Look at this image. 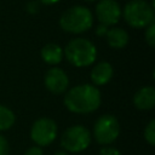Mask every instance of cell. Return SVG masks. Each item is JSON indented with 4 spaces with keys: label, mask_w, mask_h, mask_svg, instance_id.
I'll use <instances>...</instances> for the list:
<instances>
[{
    "label": "cell",
    "mask_w": 155,
    "mask_h": 155,
    "mask_svg": "<svg viewBox=\"0 0 155 155\" xmlns=\"http://www.w3.org/2000/svg\"><path fill=\"white\" fill-rule=\"evenodd\" d=\"M99 155H122V154L117 149H115V148H108V147H105V148H102L101 149Z\"/></svg>",
    "instance_id": "ac0fdd59"
},
{
    "label": "cell",
    "mask_w": 155,
    "mask_h": 155,
    "mask_svg": "<svg viewBox=\"0 0 155 155\" xmlns=\"http://www.w3.org/2000/svg\"><path fill=\"white\" fill-rule=\"evenodd\" d=\"M144 138L150 144H155V120H150L149 124L144 128Z\"/></svg>",
    "instance_id": "9a60e30c"
},
{
    "label": "cell",
    "mask_w": 155,
    "mask_h": 155,
    "mask_svg": "<svg viewBox=\"0 0 155 155\" xmlns=\"http://www.w3.org/2000/svg\"><path fill=\"white\" fill-rule=\"evenodd\" d=\"M101 92L94 85L82 84L70 88L64 96V105L75 114H88L101 105Z\"/></svg>",
    "instance_id": "6da1fadb"
},
{
    "label": "cell",
    "mask_w": 155,
    "mask_h": 155,
    "mask_svg": "<svg viewBox=\"0 0 155 155\" xmlns=\"http://www.w3.org/2000/svg\"><path fill=\"white\" fill-rule=\"evenodd\" d=\"M113 74H114V69L110 63L99 62L91 70V81L93 82L94 86H103L111 80Z\"/></svg>",
    "instance_id": "8fae6325"
},
{
    "label": "cell",
    "mask_w": 155,
    "mask_h": 155,
    "mask_svg": "<svg viewBox=\"0 0 155 155\" xmlns=\"http://www.w3.org/2000/svg\"><path fill=\"white\" fill-rule=\"evenodd\" d=\"M57 137V124L50 117H40L34 121L30 138L38 147L50 145Z\"/></svg>",
    "instance_id": "52a82bcc"
},
{
    "label": "cell",
    "mask_w": 155,
    "mask_h": 155,
    "mask_svg": "<svg viewBox=\"0 0 155 155\" xmlns=\"http://www.w3.org/2000/svg\"><path fill=\"white\" fill-rule=\"evenodd\" d=\"M15 121H16V116L13 111L10 108L0 104V131H5L12 127Z\"/></svg>",
    "instance_id": "5bb4252c"
},
{
    "label": "cell",
    "mask_w": 155,
    "mask_h": 155,
    "mask_svg": "<svg viewBox=\"0 0 155 155\" xmlns=\"http://www.w3.org/2000/svg\"><path fill=\"white\" fill-rule=\"evenodd\" d=\"M86 1H96V0H86Z\"/></svg>",
    "instance_id": "7402d4cb"
},
{
    "label": "cell",
    "mask_w": 155,
    "mask_h": 155,
    "mask_svg": "<svg viewBox=\"0 0 155 155\" xmlns=\"http://www.w3.org/2000/svg\"><path fill=\"white\" fill-rule=\"evenodd\" d=\"M121 16L130 27L147 28L154 22V6L145 0H131L125 5Z\"/></svg>",
    "instance_id": "277c9868"
},
{
    "label": "cell",
    "mask_w": 155,
    "mask_h": 155,
    "mask_svg": "<svg viewBox=\"0 0 155 155\" xmlns=\"http://www.w3.org/2000/svg\"><path fill=\"white\" fill-rule=\"evenodd\" d=\"M91 143L90 131L81 126L75 125L67 128L61 137V145L64 150L69 153H80L84 151Z\"/></svg>",
    "instance_id": "5b68a950"
},
{
    "label": "cell",
    "mask_w": 155,
    "mask_h": 155,
    "mask_svg": "<svg viewBox=\"0 0 155 155\" xmlns=\"http://www.w3.org/2000/svg\"><path fill=\"white\" fill-rule=\"evenodd\" d=\"M120 133V125L114 115L104 114L98 117L93 126V137L97 143L108 145L113 143Z\"/></svg>",
    "instance_id": "8992f818"
},
{
    "label": "cell",
    "mask_w": 155,
    "mask_h": 155,
    "mask_svg": "<svg viewBox=\"0 0 155 155\" xmlns=\"http://www.w3.org/2000/svg\"><path fill=\"white\" fill-rule=\"evenodd\" d=\"M145 41L150 47H154L155 45V23L154 22L149 24L145 29Z\"/></svg>",
    "instance_id": "2e32d148"
},
{
    "label": "cell",
    "mask_w": 155,
    "mask_h": 155,
    "mask_svg": "<svg viewBox=\"0 0 155 155\" xmlns=\"http://www.w3.org/2000/svg\"><path fill=\"white\" fill-rule=\"evenodd\" d=\"M44 82L50 92L53 94H61L67 92L69 86V78L63 69L54 67L46 71Z\"/></svg>",
    "instance_id": "9c48e42d"
},
{
    "label": "cell",
    "mask_w": 155,
    "mask_h": 155,
    "mask_svg": "<svg viewBox=\"0 0 155 155\" xmlns=\"http://www.w3.org/2000/svg\"><path fill=\"white\" fill-rule=\"evenodd\" d=\"M133 104L140 110H150L155 105V88L153 86H144L139 88L134 97Z\"/></svg>",
    "instance_id": "30bf717a"
},
{
    "label": "cell",
    "mask_w": 155,
    "mask_h": 155,
    "mask_svg": "<svg viewBox=\"0 0 155 155\" xmlns=\"http://www.w3.org/2000/svg\"><path fill=\"white\" fill-rule=\"evenodd\" d=\"M24 155H44V153H42V149L36 145V147H31V148L27 149Z\"/></svg>",
    "instance_id": "d6986e66"
},
{
    "label": "cell",
    "mask_w": 155,
    "mask_h": 155,
    "mask_svg": "<svg viewBox=\"0 0 155 155\" xmlns=\"http://www.w3.org/2000/svg\"><path fill=\"white\" fill-rule=\"evenodd\" d=\"M105 38L108 45L113 48H122L128 44V34L122 28L113 27L111 29L107 30Z\"/></svg>",
    "instance_id": "7c38bea8"
},
{
    "label": "cell",
    "mask_w": 155,
    "mask_h": 155,
    "mask_svg": "<svg viewBox=\"0 0 155 155\" xmlns=\"http://www.w3.org/2000/svg\"><path fill=\"white\" fill-rule=\"evenodd\" d=\"M41 58L45 63H47L50 65H56V64L61 63V61L63 58V50L57 44H53V42L46 44L41 48Z\"/></svg>",
    "instance_id": "4fadbf2b"
},
{
    "label": "cell",
    "mask_w": 155,
    "mask_h": 155,
    "mask_svg": "<svg viewBox=\"0 0 155 155\" xmlns=\"http://www.w3.org/2000/svg\"><path fill=\"white\" fill-rule=\"evenodd\" d=\"M96 16L102 25H114L121 17V7L116 0H99L96 5Z\"/></svg>",
    "instance_id": "ba28073f"
},
{
    "label": "cell",
    "mask_w": 155,
    "mask_h": 155,
    "mask_svg": "<svg viewBox=\"0 0 155 155\" xmlns=\"http://www.w3.org/2000/svg\"><path fill=\"white\" fill-rule=\"evenodd\" d=\"M54 155H69L68 151H64V150H59V151H56Z\"/></svg>",
    "instance_id": "44dd1931"
},
{
    "label": "cell",
    "mask_w": 155,
    "mask_h": 155,
    "mask_svg": "<svg viewBox=\"0 0 155 155\" xmlns=\"http://www.w3.org/2000/svg\"><path fill=\"white\" fill-rule=\"evenodd\" d=\"M93 24V15L91 11L80 5H75L65 10L59 17L61 28L71 34H80L88 30Z\"/></svg>",
    "instance_id": "3957f363"
},
{
    "label": "cell",
    "mask_w": 155,
    "mask_h": 155,
    "mask_svg": "<svg viewBox=\"0 0 155 155\" xmlns=\"http://www.w3.org/2000/svg\"><path fill=\"white\" fill-rule=\"evenodd\" d=\"M10 154V145L7 139L0 134V155H8Z\"/></svg>",
    "instance_id": "e0dca14e"
},
{
    "label": "cell",
    "mask_w": 155,
    "mask_h": 155,
    "mask_svg": "<svg viewBox=\"0 0 155 155\" xmlns=\"http://www.w3.org/2000/svg\"><path fill=\"white\" fill-rule=\"evenodd\" d=\"M63 54L71 65L84 68L94 63L97 58V48L90 40L85 38H75L67 44Z\"/></svg>",
    "instance_id": "7a4b0ae2"
},
{
    "label": "cell",
    "mask_w": 155,
    "mask_h": 155,
    "mask_svg": "<svg viewBox=\"0 0 155 155\" xmlns=\"http://www.w3.org/2000/svg\"><path fill=\"white\" fill-rule=\"evenodd\" d=\"M39 1L41 4H44V5H53V4H57L61 0H39Z\"/></svg>",
    "instance_id": "ffe728a7"
}]
</instances>
